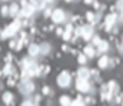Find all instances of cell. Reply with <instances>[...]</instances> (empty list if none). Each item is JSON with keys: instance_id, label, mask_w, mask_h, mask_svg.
<instances>
[{"instance_id": "7", "label": "cell", "mask_w": 123, "mask_h": 106, "mask_svg": "<svg viewBox=\"0 0 123 106\" xmlns=\"http://www.w3.org/2000/svg\"><path fill=\"white\" fill-rule=\"evenodd\" d=\"M97 66H99L100 69H107V68H110V57L106 56V53L100 55V57H99V60H97Z\"/></svg>"}, {"instance_id": "23", "label": "cell", "mask_w": 123, "mask_h": 106, "mask_svg": "<svg viewBox=\"0 0 123 106\" xmlns=\"http://www.w3.org/2000/svg\"><path fill=\"white\" fill-rule=\"evenodd\" d=\"M63 32H64L63 29H56V33H57L59 36H62V35H63Z\"/></svg>"}, {"instance_id": "4", "label": "cell", "mask_w": 123, "mask_h": 106, "mask_svg": "<svg viewBox=\"0 0 123 106\" xmlns=\"http://www.w3.org/2000/svg\"><path fill=\"white\" fill-rule=\"evenodd\" d=\"M57 85L60 87H63V89H66V87H69L72 85V76H70V73L67 70H63L57 76Z\"/></svg>"}, {"instance_id": "15", "label": "cell", "mask_w": 123, "mask_h": 106, "mask_svg": "<svg viewBox=\"0 0 123 106\" xmlns=\"http://www.w3.org/2000/svg\"><path fill=\"white\" fill-rule=\"evenodd\" d=\"M112 103H122V105H123V95H122V93H117V95L113 98Z\"/></svg>"}, {"instance_id": "24", "label": "cell", "mask_w": 123, "mask_h": 106, "mask_svg": "<svg viewBox=\"0 0 123 106\" xmlns=\"http://www.w3.org/2000/svg\"><path fill=\"white\" fill-rule=\"evenodd\" d=\"M117 49H119L120 55H123V43H122V44H119V47H117Z\"/></svg>"}, {"instance_id": "26", "label": "cell", "mask_w": 123, "mask_h": 106, "mask_svg": "<svg viewBox=\"0 0 123 106\" xmlns=\"http://www.w3.org/2000/svg\"><path fill=\"white\" fill-rule=\"evenodd\" d=\"M56 0H46V3H49V4H52V3H55Z\"/></svg>"}, {"instance_id": "18", "label": "cell", "mask_w": 123, "mask_h": 106, "mask_svg": "<svg viewBox=\"0 0 123 106\" xmlns=\"http://www.w3.org/2000/svg\"><path fill=\"white\" fill-rule=\"evenodd\" d=\"M100 42H102V39H100V37H99L97 35H94V36L92 37V44L94 46V47H96V46H97V44H99Z\"/></svg>"}, {"instance_id": "25", "label": "cell", "mask_w": 123, "mask_h": 106, "mask_svg": "<svg viewBox=\"0 0 123 106\" xmlns=\"http://www.w3.org/2000/svg\"><path fill=\"white\" fill-rule=\"evenodd\" d=\"M85 3H86V4H92L93 0H85Z\"/></svg>"}, {"instance_id": "8", "label": "cell", "mask_w": 123, "mask_h": 106, "mask_svg": "<svg viewBox=\"0 0 123 106\" xmlns=\"http://www.w3.org/2000/svg\"><path fill=\"white\" fill-rule=\"evenodd\" d=\"M96 55H103V53H107L109 52V49H110V44H109V42H106V40H102L97 46H96Z\"/></svg>"}, {"instance_id": "10", "label": "cell", "mask_w": 123, "mask_h": 106, "mask_svg": "<svg viewBox=\"0 0 123 106\" xmlns=\"http://www.w3.org/2000/svg\"><path fill=\"white\" fill-rule=\"evenodd\" d=\"M89 77H90V69L82 65V68L77 70V79H89Z\"/></svg>"}, {"instance_id": "21", "label": "cell", "mask_w": 123, "mask_h": 106, "mask_svg": "<svg viewBox=\"0 0 123 106\" xmlns=\"http://www.w3.org/2000/svg\"><path fill=\"white\" fill-rule=\"evenodd\" d=\"M62 50H63V52H69V50H70V47H69L67 44H63V46H62Z\"/></svg>"}, {"instance_id": "17", "label": "cell", "mask_w": 123, "mask_h": 106, "mask_svg": "<svg viewBox=\"0 0 123 106\" xmlns=\"http://www.w3.org/2000/svg\"><path fill=\"white\" fill-rule=\"evenodd\" d=\"M72 105H85V100L82 96H77L74 100H72Z\"/></svg>"}, {"instance_id": "12", "label": "cell", "mask_w": 123, "mask_h": 106, "mask_svg": "<svg viewBox=\"0 0 123 106\" xmlns=\"http://www.w3.org/2000/svg\"><path fill=\"white\" fill-rule=\"evenodd\" d=\"M50 50H52V44L50 43H43L40 46V53H43V55H49Z\"/></svg>"}, {"instance_id": "13", "label": "cell", "mask_w": 123, "mask_h": 106, "mask_svg": "<svg viewBox=\"0 0 123 106\" xmlns=\"http://www.w3.org/2000/svg\"><path fill=\"white\" fill-rule=\"evenodd\" d=\"M76 56H77V62H79L80 65H86V63H87V56H86L85 53H77Z\"/></svg>"}, {"instance_id": "20", "label": "cell", "mask_w": 123, "mask_h": 106, "mask_svg": "<svg viewBox=\"0 0 123 106\" xmlns=\"http://www.w3.org/2000/svg\"><path fill=\"white\" fill-rule=\"evenodd\" d=\"M52 12H53V10H52V9L49 7V9H46V12H44V14H46V16H52Z\"/></svg>"}, {"instance_id": "1", "label": "cell", "mask_w": 123, "mask_h": 106, "mask_svg": "<svg viewBox=\"0 0 123 106\" xmlns=\"http://www.w3.org/2000/svg\"><path fill=\"white\" fill-rule=\"evenodd\" d=\"M52 19L56 25H63V23L70 20V14L66 13L63 9H56V10L52 12Z\"/></svg>"}, {"instance_id": "11", "label": "cell", "mask_w": 123, "mask_h": 106, "mask_svg": "<svg viewBox=\"0 0 123 106\" xmlns=\"http://www.w3.org/2000/svg\"><path fill=\"white\" fill-rule=\"evenodd\" d=\"M83 53L87 56V59H89V57L92 59V57L96 56V47H94L93 44H86V46H85V49H83Z\"/></svg>"}, {"instance_id": "28", "label": "cell", "mask_w": 123, "mask_h": 106, "mask_svg": "<svg viewBox=\"0 0 123 106\" xmlns=\"http://www.w3.org/2000/svg\"><path fill=\"white\" fill-rule=\"evenodd\" d=\"M122 43H123V36H122Z\"/></svg>"}, {"instance_id": "16", "label": "cell", "mask_w": 123, "mask_h": 106, "mask_svg": "<svg viewBox=\"0 0 123 106\" xmlns=\"http://www.w3.org/2000/svg\"><path fill=\"white\" fill-rule=\"evenodd\" d=\"M30 53H31V55H34V56H36V55H39V53H40V47H39V46H36V44L30 46Z\"/></svg>"}, {"instance_id": "3", "label": "cell", "mask_w": 123, "mask_h": 106, "mask_svg": "<svg viewBox=\"0 0 123 106\" xmlns=\"http://www.w3.org/2000/svg\"><path fill=\"white\" fill-rule=\"evenodd\" d=\"M94 36V27L93 25H83L80 26V37L86 42L92 40V37Z\"/></svg>"}, {"instance_id": "6", "label": "cell", "mask_w": 123, "mask_h": 106, "mask_svg": "<svg viewBox=\"0 0 123 106\" xmlns=\"http://www.w3.org/2000/svg\"><path fill=\"white\" fill-rule=\"evenodd\" d=\"M100 19H102V14H100V12H87L86 13V20L90 23V25H97L99 22H100Z\"/></svg>"}, {"instance_id": "22", "label": "cell", "mask_w": 123, "mask_h": 106, "mask_svg": "<svg viewBox=\"0 0 123 106\" xmlns=\"http://www.w3.org/2000/svg\"><path fill=\"white\" fill-rule=\"evenodd\" d=\"M86 103H92V105H93V103H94V100H93L92 98H87V99L85 100V105H86Z\"/></svg>"}, {"instance_id": "27", "label": "cell", "mask_w": 123, "mask_h": 106, "mask_svg": "<svg viewBox=\"0 0 123 106\" xmlns=\"http://www.w3.org/2000/svg\"><path fill=\"white\" fill-rule=\"evenodd\" d=\"M64 1H69V3H70V1H74V0H64Z\"/></svg>"}, {"instance_id": "19", "label": "cell", "mask_w": 123, "mask_h": 106, "mask_svg": "<svg viewBox=\"0 0 123 106\" xmlns=\"http://www.w3.org/2000/svg\"><path fill=\"white\" fill-rule=\"evenodd\" d=\"M43 93H44V95H50L52 92H50V89H49L47 86H44V87H43Z\"/></svg>"}, {"instance_id": "2", "label": "cell", "mask_w": 123, "mask_h": 106, "mask_svg": "<svg viewBox=\"0 0 123 106\" xmlns=\"http://www.w3.org/2000/svg\"><path fill=\"white\" fill-rule=\"evenodd\" d=\"M76 89L80 93H89L93 90V86L89 82V79H77L76 80Z\"/></svg>"}, {"instance_id": "9", "label": "cell", "mask_w": 123, "mask_h": 106, "mask_svg": "<svg viewBox=\"0 0 123 106\" xmlns=\"http://www.w3.org/2000/svg\"><path fill=\"white\" fill-rule=\"evenodd\" d=\"M107 89H109L110 95L115 98V96L119 93V85H117V82H116V80H110V82L107 83Z\"/></svg>"}, {"instance_id": "5", "label": "cell", "mask_w": 123, "mask_h": 106, "mask_svg": "<svg viewBox=\"0 0 123 106\" xmlns=\"http://www.w3.org/2000/svg\"><path fill=\"white\" fill-rule=\"evenodd\" d=\"M116 23H117V14L116 13H110V14L105 16V30L110 32L113 27H116Z\"/></svg>"}, {"instance_id": "14", "label": "cell", "mask_w": 123, "mask_h": 106, "mask_svg": "<svg viewBox=\"0 0 123 106\" xmlns=\"http://www.w3.org/2000/svg\"><path fill=\"white\" fill-rule=\"evenodd\" d=\"M60 105H72V99L67 95H63L60 98Z\"/></svg>"}]
</instances>
